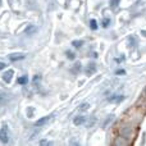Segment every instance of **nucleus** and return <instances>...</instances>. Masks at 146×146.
<instances>
[{"mask_svg": "<svg viewBox=\"0 0 146 146\" xmlns=\"http://www.w3.org/2000/svg\"><path fill=\"white\" fill-rule=\"evenodd\" d=\"M0 141L3 144H7L9 141V133H8V127L7 126H3L1 129H0Z\"/></svg>", "mask_w": 146, "mask_h": 146, "instance_id": "nucleus-1", "label": "nucleus"}, {"mask_svg": "<svg viewBox=\"0 0 146 146\" xmlns=\"http://www.w3.org/2000/svg\"><path fill=\"white\" fill-rule=\"evenodd\" d=\"M51 119H53V115H48V117H44V118L38 119L37 122H36V126L40 127V126H44V124H46L48 122H50Z\"/></svg>", "mask_w": 146, "mask_h": 146, "instance_id": "nucleus-2", "label": "nucleus"}, {"mask_svg": "<svg viewBox=\"0 0 146 146\" xmlns=\"http://www.w3.org/2000/svg\"><path fill=\"white\" fill-rule=\"evenodd\" d=\"M13 74H14V72H13L12 69H9V71H8V72H5L4 74H3V80H4L7 83H10V81H12Z\"/></svg>", "mask_w": 146, "mask_h": 146, "instance_id": "nucleus-3", "label": "nucleus"}, {"mask_svg": "<svg viewBox=\"0 0 146 146\" xmlns=\"http://www.w3.org/2000/svg\"><path fill=\"white\" fill-rule=\"evenodd\" d=\"M85 72H86V74L87 76H91V74H94V73L96 72V66L94 63H91V64H88V67L85 69Z\"/></svg>", "mask_w": 146, "mask_h": 146, "instance_id": "nucleus-4", "label": "nucleus"}, {"mask_svg": "<svg viewBox=\"0 0 146 146\" xmlns=\"http://www.w3.org/2000/svg\"><path fill=\"white\" fill-rule=\"evenodd\" d=\"M10 58V60H19V59H23L25 58V55H23V54H13V55H10L9 56Z\"/></svg>", "mask_w": 146, "mask_h": 146, "instance_id": "nucleus-5", "label": "nucleus"}, {"mask_svg": "<svg viewBox=\"0 0 146 146\" xmlns=\"http://www.w3.org/2000/svg\"><path fill=\"white\" fill-rule=\"evenodd\" d=\"M27 82H28V77H27V76H23V77L18 78V83H19V85H26Z\"/></svg>", "mask_w": 146, "mask_h": 146, "instance_id": "nucleus-6", "label": "nucleus"}, {"mask_svg": "<svg viewBox=\"0 0 146 146\" xmlns=\"http://www.w3.org/2000/svg\"><path fill=\"white\" fill-rule=\"evenodd\" d=\"M82 123H85V118H83V117H77V118H74V124L76 126L82 124Z\"/></svg>", "mask_w": 146, "mask_h": 146, "instance_id": "nucleus-7", "label": "nucleus"}, {"mask_svg": "<svg viewBox=\"0 0 146 146\" xmlns=\"http://www.w3.org/2000/svg\"><path fill=\"white\" fill-rule=\"evenodd\" d=\"M123 96H119V95H114L113 98H109V101H122L123 100Z\"/></svg>", "mask_w": 146, "mask_h": 146, "instance_id": "nucleus-8", "label": "nucleus"}, {"mask_svg": "<svg viewBox=\"0 0 146 146\" xmlns=\"http://www.w3.org/2000/svg\"><path fill=\"white\" fill-rule=\"evenodd\" d=\"M90 25H91V28H92V30H98V22H96L95 19H91Z\"/></svg>", "mask_w": 146, "mask_h": 146, "instance_id": "nucleus-9", "label": "nucleus"}, {"mask_svg": "<svg viewBox=\"0 0 146 146\" xmlns=\"http://www.w3.org/2000/svg\"><path fill=\"white\" fill-rule=\"evenodd\" d=\"M82 44H83V41H73L72 45L74 46V48H81V46H82Z\"/></svg>", "mask_w": 146, "mask_h": 146, "instance_id": "nucleus-10", "label": "nucleus"}, {"mask_svg": "<svg viewBox=\"0 0 146 146\" xmlns=\"http://www.w3.org/2000/svg\"><path fill=\"white\" fill-rule=\"evenodd\" d=\"M109 23H110V19H108V18H106V19H104V22H103V27H108Z\"/></svg>", "mask_w": 146, "mask_h": 146, "instance_id": "nucleus-11", "label": "nucleus"}, {"mask_svg": "<svg viewBox=\"0 0 146 146\" xmlns=\"http://www.w3.org/2000/svg\"><path fill=\"white\" fill-rule=\"evenodd\" d=\"M78 69H81V64H80V63L74 64V68H73V72H77Z\"/></svg>", "mask_w": 146, "mask_h": 146, "instance_id": "nucleus-12", "label": "nucleus"}, {"mask_svg": "<svg viewBox=\"0 0 146 146\" xmlns=\"http://www.w3.org/2000/svg\"><path fill=\"white\" fill-rule=\"evenodd\" d=\"M121 1V0H110V4H111V7H117V3H119Z\"/></svg>", "mask_w": 146, "mask_h": 146, "instance_id": "nucleus-13", "label": "nucleus"}, {"mask_svg": "<svg viewBox=\"0 0 146 146\" xmlns=\"http://www.w3.org/2000/svg\"><path fill=\"white\" fill-rule=\"evenodd\" d=\"M88 106H90V105H88V104H82V105H81V110H86V109H87L88 108Z\"/></svg>", "mask_w": 146, "mask_h": 146, "instance_id": "nucleus-14", "label": "nucleus"}, {"mask_svg": "<svg viewBox=\"0 0 146 146\" xmlns=\"http://www.w3.org/2000/svg\"><path fill=\"white\" fill-rule=\"evenodd\" d=\"M67 56H68L69 59H74V54H73V53H69V51L67 53Z\"/></svg>", "mask_w": 146, "mask_h": 146, "instance_id": "nucleus-15", "label": "nucleus"}, {"mask_svg": "<svg viewBox=\"0 0 146 146\" xmlns=\"http://www.w3.org/2000/svg\"><path fill=\"white\" fill-rule=\"evenodd\" d=\"M5 67H7V64L3 63V62H0V71H1V69H4Z\"/></svg>", "mask_w": 146, "mask_h": 146, "instance_id": "nucleus-16", "label": "nucleus"}, {"mask_svg": "<svg viewBox=\"0 0 146 146\" xmlns=\"http://www.w3.org/2000/svg\"><path fill=\"white\" fill-rule=\"evenodd\" d=\"M115 73H117V74H124V73H126V72H124L123 69H119V71H117Z\"/></svg>", "mask_w": 146, "mask_h": 146, "instance_id": "nucleus-17", "label": "nucleus"}, {"mask_svg": "<svg viewBox=\"0 0 146 146\" xmlns=\"http://www.w3.org/2000/svg\"><path fill=\"white\" fill-rule=\"evenodd\" d=\"M50 142H48V141H41V145H49Z\"/></svg>", "mask_w": 146, "mask_h": 146, "instance_id": "nucleus-18", "label": "nucleus"}, {"mask_svg": "<svg viewBox=\"0 0 146 146\" xmlns=\"http://www.w3.org/2000/svg\"><path fill=\"white\" fill-rule=\"evenodd\" d=\"M142 35H145V36H146V31H142Z\"/></svg>", "mask_w": 146, "mask_h": 146, "instance_id": "nucleus-19", "label": "nucleus"}]
</instances>
